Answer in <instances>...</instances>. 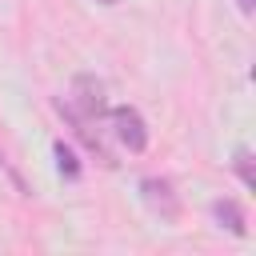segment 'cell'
Wrapping results in <instances>:
<instances>
[{"label": "cell", "mask_w": 256, "mask_h": 256, "mask_svg": "<svg viewBox=\"0 0 256 256\" xmlns=\"http://www.w3.org/2000/svg\"><path fill=\"white\" fill-rule=\"evenodd\" d=\"M100 4H116V0H100Z\"/></svg>", "instance_id": "8"}, {"label": "cell", "mask_w": 256, "mask_h": 256, "mask_svg": "<svg viewBox=\"0 0 256 256\" xmlns=\"http://www.w3.org/2000/svg\"><path fill=\"white\" fill-rule=\"evenodd\" d=\"M60 112L72 116V120H84V124L96 120V116H104V84L92 80V76H76L72 96L60 100Z\"/></svg>", "instance_id": "1"}, {"label": "cell", "mask_w": 256, "mask_h": 256, "mask_svg": "<svg viewBox=\"0 0 256 256\" xmlns=\"http://www.w3.org/2000/svg\"><path fill=\"white\" fill-rule=\"evenodd\" d=\"M212 220L220 224V228H228L232 236H248V216H244V208L236 204V200H212Z\"/></svg>", "instance_id": "4"}, {"label": "cell", "mask_w": 256, "mask_h": 256, "mask_svg": "<svg viewBox=\"0 0 256 256\" xmlns=\"http://www.w3.org/2000/svg\"><path fill=\"white\" fill-rule=\"evenodd\" d=\"M232 168H236L240 184H244L248 192H256V168H252V152H248V148H236V152H232Z\"/></svg>", "instance_id": "6"}, {"label": "cell", "mask_w": 256, "mask_h": 256, "mask_svg": "<svg viewBox=\"0 0 256 256\" xmlns=\"http://www.w3.org/2000/svg\"><path fill=\"white\" fill-rule=\"evenodd\" d=\"M140 200H144L148 212L160 216L164 224H176V220H180V200H176V192H172V180H164V176H144V180H140Z\"/></svg>", "instance_id": "3"}, {"label": "cell", "mask_w": 256, "mask_h": 256, "mask_svg": "<svg viewBox=\"0 0 256 256\" xmlns=\"http://www.w3.org/2000/svg\"><path fill=\"white\" fill-rule=\"evenodd\" d=\"M52 156H56L60 176H68V180H76V176H80V160H76V152H72L64 140H56V144H52Z\"/></svg>", "instance_id": "5"}, {"label": "cell", "mask_w": 256, "mask_h": 256, "mask_svg": "<svg viewBox=\"0 0 256 256\" xmlns=\"http://www.w3.org/2000/svg\"><path fill=\"white\" fill-rule=\"evenodd\" d=\"M236 4H240V12H244V16H252V8H256V0H236Z\"/></svg>", "instance_id": "7"}, {"label": "cell", "mask_w": 256, "mask_h": 256, "mask_svg": "<svg viewBox=\"0 0 256 256\" xmlns=\"http://www.w3.org/2000/svg\"><path fill=\"white\" fill-rule=\"evenodd\" d=\"M108 112V124L116 132V140L128 148V152H144L148 148V128H144V116L128 104H116V108H104Z\"/></svg>", "instance_id": "2"}]
</instances>
